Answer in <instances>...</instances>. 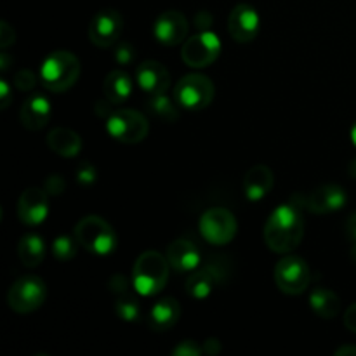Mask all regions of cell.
Segmentation results:
<instances>
[{
    "label": "cell",
    "instance_id": "obj_20",
    "mask_svg": "<svg viewBox=\"0 0 356 356\" xmlns=\"http://www.w3.org/2000/svg\"><path fill=\"white\" fill-rule=\"evenodd\" d=\"M181 316V306L174 298H163L149 309V327L155 332H165L177 323Z\"/></svg>",
    "mask_w": 356,
    "mask_h": 356
},
{
    "label": "cell",
    "instance_id": "obj_16",
    "mask_svg": "<svg viewBox=\"0 0 356 356\" xmlns=\"http://www.w3.org/2000/svg\"><path fill=\"white\" fill-rule=\"evenodd\" d=\"M136 82L139 89L148 96L163 94L170 86V73L162 63L159 61H143L136 70Z\"/></svg>",
    "mask_w": 356,
    "mask_h": 356
},
{
    "label": "cell",
    "instance_id": "obj_11",
    "mask_svg": "<svg viewBox=\"0 0 356 356\" xmlns=\"http://www.w3.org/2000/svg\"><path fill=\"white\" fill-rule=\"evenodd\" d=\"M124 31V17L115 9H103L94 14L89 23V38L96 47L108 49L118 42Z\"/></svg>",
    "mask_w": 356,
    "mask_h": 356
},
{
    "label": "cell",
    "instance_id": "obj_7",
    "mask_svg": "<svg viewBox=\"0 0 356 356\" xmlns=\"http://www.w3.org/2000/svg\"><path fill=\"white\" fill-rule=\"evenodd\" d=\"M45 298H47L45 282L35 275H24V277L17 278L7 292L9 308L19 315L33 313L35 309L44 305Z\"/></svg>",
    "mask_w": 356,
    "mask_h": 356
},
{
    "label": "cell",
    "instance_id": "obj_22",
    "mask_svg": "<svg viewBox=\"0 0 356 356\" xmlns=\"http://www.w3.org/2000/svg\"><path fill=\"white\" fill-rule=\"evenodd\" d=\"M47 146L65 159H73L82 149V138L72 129L56 127L47 134Z\"/></svg>",
    "mask_w": 356,
    "mask_h": 356
},
{
    "label": "cell",
    "instance_id": "obj_5",
    "mask_svg": "<svg viewBox=\"0 0 356 356\" xmlns=\"http://www.w3.org/2000/svg\"><path fill=\"white\" fill-rule=\"evenodd\" d=\"M106 131L117 141L124 145H138L148 136L149 122L139 111L131 108H120L108 115Z\"/></svg>",
    "mask_w": 356,
    "mask_h": 356
},
{
    "label": "cell",
    "instance_id": "obj_28",
    "mask_svg": "<svg viewBox=\"0 0 356 356\" xmlns=\"http://www.w3.org/2000/svg\"><path fill=\"white\" fill-rule=\"evenodd\" d=\"M115 312H117L118 318L125 320V322H136L141 315V306L131 292H124V294L117 296Z\"/></svg>",
    "mask_w": 356,
    "mask_h": 356
},
{
    "label": "cell",
    "instance_id": "obj_24",
    "mask_svg": "<svg viewBox=\"0 0 356 356\" xmlns=\"http://www.w3.org/2000/svg\"><path fill=\"white\" fill-rule=\"evenodd\" d=\"M309 305L320 318H336L341 312V299L336 292L325 287H315L309 294Z\"/></svg>",
    "mask_w": 356,
    "mask_h": 356
},
{
    "label": "cell",
    "instance_id": "obj_3",
    "mask_svg": "<svg viewBox=\"0 0 356 356\" xmlns=\"http://www.w3.org/2000/svg\"><path fill=\"white\" fill-rule=\"evenodd\" d=\"M82 66L79 58L70 51H54L42 61L40 82L51 92H66L79 80Z\"/></svg>",
    "mask_w": 356,
    "mask_h": 356
},
{
    "label": "cell",
    "instance_id": "obj_42",
    "mask_svg": "<svg viewBox=\"0 0 356 356\" xmlns=\"http://www.w3.org/2000/svg\"><path fill=\"white\" fill-rule=\"evenodd\" d=\"M350 174L353 177H356V160H353V162H351V165H350Z\"/></svg>",
    "mask_w": 356,
    "mask_h": 356
},
{
    "label": "cell",
    "instance_id": "obj_1",
    "mask_svg": "<svg viewBox=\"0 0 356 356\" xmlns=\"http://www.w3.org/2000/svg\"><path fill=\"white\" fill-rule=\"evenodd\" d=\"M264 242L277 254L298 249L305 236V219L296 204H282L275 209L264 225Z\"/></svg>",
    "mask_w": 356,
    "mask_h": 356
},
{
    "label": "cell",
    "instance_id": "obj_33",
    "mask_svg": "<svg viewBox=\"0 0 356 356\" xmlns=\"http://www.w3.org/2000/svg\"><path fill=\"white\" fill-rule=\"evenodd\" d=\"M14 42H16V31H14V28L7 21H2L0 23V47L6 51Z\"/></svg>",
    "mask_w": 356,
    "mask_h": 356
},
{
    "label": "cell",
    "instance_id": "obj_30",
    "mask_svg": "<svg viewBox=\"0 0 356 356\" xmlns=\"http://www.w3.org/2000/svg\"><path fill=\"white\" fill-rule=\"evenodd\" d=\"M35 83H37V76H35L33 72H30V70H19V72L14 75V86H16V89L21 90V92L31 90L35 87Z\"/></svg>",
    "mask_w": 356,
    "mask_h": 356
},
{
    "label": "cell",
    "instance_id": "obj_27",
    "mask_svg": "<svg viewBox=\"0 0 356 356\" xmlns=\"http://www.w3.org/2000/svg\"><path fill=\"white\" fill-rule=\"evenodd\" d=\"M79 240L76 236H68V235H61L52 242V256L56 257L61 263H68V261H73L79 254Z\"/></svg>",
    "mask_w": 356,
    "mask_h": 356
},
{
    "label": "cell",
    "instance_id": "obj_9",
    "mask_svg": "<svg viewBox=\"0 0 356 356\" xmlns=\"http://www.w3.org/2000/svg\"><path fill=\"white\" fill-rule=\"evenodd\" d=\"M221 54V40L214 31H200L188 37L181 49V58L190 68H207Z\"/></svg>",
    "mask_w": 356,
    "mask_h": 356
},
{
    "label": "cell",
    "instance_id": "obj_26",
    "mask_svg": "<svg viewBox=\"0 0 356 356\" xmlns=\"http://www.w3.org/2000/svg\"><path fill=\"white\" fill-rule=\"evenodd\" d=\"M148 110L152 111L153 117H156L162 122H176L179 118V110L176 103L165 94H155L148 101Z\"/></svg>",
    "mask_w": 356,
    "mask_h": 356
},
{
    "label": "cell",
    "instance_id": "obj_32",
    "mask_svg": "<svg viewBox=\"0 0 356 356\" xmlns=\"http://www.w3.org/2000/svg\"><path fill=\"white\" fill-rule=\"evenodd\" d=\"M134 58H136L134 47H132L129 42L120 44L117 47V51H115V59H117L118 65H129V63L134 61Z\"/></svg>",
    "mask_w": 356,
    "mask_h": 356
},
{
    "label": "cell",
    "instance_id": "obj_40",
    "mask_svg": "<svg viewBox=\"0 0 356 356\" xmlns=\"http://www.w3.org/2000/svg\"><path fill=\"white\" fill-rule=\"evenodd\" d=\"M336 356H356V346H341Z\"/></svg>",
    "mask_w": 356,
    "mask_h": 356
},
{
    "label": "cell",
    "instance_id": "obj_10",
    "mask_svg": "<svg viewBox=\"0 0 356 356\" xmlns=\"http://www.w3.org/2000/svg\"><path fill=\"white\" fill-rule=\"evenodd\" d=\"M238 222L232 211L225 207H214L204 212L200 218V233L205 242L212 245H226L236 236Z\"/></svg>",
    "mask_w": 356,
    "mask_h": 356
},
{
    "label": "cell",
    "instance_id": "obj_19",
    "mask_svg": "<svg viewBox=\"0 0 356 356\" xmlns=\"http://www.w3.org/2000/svg\"><path fill=\"white\" fill-rule=\"evenodd\" d=\"M275 184V176L271 169L264 163L250 167L243 177V191H245L247 200L259 202L266 197Z\"/></svg>",
    "mask_w": 356,
    "mask_h": 356
},
{
    "label": "cell",
    "instance_id": "obj_37",
    "mask_svg": "<svg viewBox=\"0 0 356 356\" xmlns=\"http://www.w3.org/2000/svg\"><path fill=\"white\" fill-rule=\"evenodd\" d=\"M344 325H346V329L350 330V332L356 334V302L351 305L350 308L346 309V313H344Z\"/></svg>",
    "mask_w": 356,
    "mask_h": 356
},
{
    "label": "cell",
    "instance_id": "obj_4",
    "mask_svg": "<svg viewBox=\"0 0 356 356\" xmlns=\"http://www.w3.org/2000/svg\"><path fill=\"white\" fill-rule=\"evenodd\" d=\"M75 236L80 245L94 256H110L117 249L113 228L99 216H86L75 226Z\"/></svg>",
    "mask_w": 356,
    "mask_h": 356
},
{
    "label": "cell",
    "instance_id": "obj_18",
    "mask_svg": "<svg viewBox=\"0 0 356 356\" xmlns=\"http://www.w3.org/2000/svg\"><path fill=\"white\" fill-rule=\"evenodd\" d=\"M51 103L44 94H31L24 99L23 106H21L19 118L21 124L28 131H40L49 124L51 118Z\"/></svg>",
    "mask_w": 356,
    "mask_h": 356
},
{
    "label": "cell",
    "instance_id": "obj_15",
    "mask_svg": "<svg viewBox=\"0 0 356 356\" xmlns=\"http://www.w3.org/2000/svg\"><path fill=\"white\" fill-rule=\"evenodd\" d=\"M348 202V195L339 184H323L315 188L306 197V207L313 214H330L343 209Z\"/></svg>",
    "mask_w": 356,
    "mask_h": 356
},
{
    "label": "cell",
    "instance_id": "obj_39",
    "mask_svg": "<svg viewBox=\"0 0 356 356\" xmlns=\"http://www.w3.org/2000/svg\"><path fill=\"white\" fill-rule=\"evenodd\" d=\"M221 350H222L221 343H219L218 339H214V337H211V339L205 341L204 353H207V355H211V356H216Z\"/></svg>",
    "mask_w": 356,
    "mask_h": 356
},
{
    "label": "cell",
    "instance_id": "obj_25",
    "mask_svg": "<svg viewBox=\"0 0 356 356\" xmlns=\"http://www.w3.org/2000/svg\"><path fill=\"white\" fill-rule=\"evenodd\" d=\"M17 256L23 266L37 268L40 266L45 257V242L37 233H28L17 243Z\"/></svg>",
    "mask_w": 356,
    "mask_h": 356
},
{
    "label": "cell",
    "instance_id": "obj_35",
    "mask_svg": "<svg viewBox=\"0 0 356 356\" xmlns=\"http://www.w3.org/2000/svg\"><path fill=\"white\" fill-rule=\"evenodd\" d=\"M108 285H110V291L113 292L115 296L118 294H124V292H129V284H127V278L124 275L117 273L108 280Z\"/></svg>",
    "mask_w": 356,
    "mask_h": 356
},
{
    "label": "cell",
    "instance_id": "obj_34",
    "mask_svg": "<svg viewBox=\"0 0 356 356\" xmlns=\"http://www.w3.org/2000/svg\"><path fill=\"white\" fill-rule=\"evenodd\" d=\"M44 190L47 191L49 195H61L63 190H65V179H63L59 174H51V176L45 179Z\"/></svg>",
    "mask_w": 356,
    "mask_h": 356
},
{
    "label": "cell",
    "instance_id": "obj_23",
    "mask_svg": "<svg viewBox=\"0 0 356 356\" xmlns=\"http://www.w3.org/2000/svg\"><path fill=\"white\" fill-rule=\"evenodd\" d=\"M104 97L110 104H124L132 94V80L124 70H113L103 82Z\"/></svg>",
    "mask_w": 356,
    "mask_h": 356
},
{
    "label": "cell",
    "instance_id": "obj_36",
    "mask_svg": "<svg viewBox=\"0 0 356 356\" xmlns=\"http://www.w3.org/2000/svg\"><path fill=\"white\" fill-rule=\"evenodd\" d=\"M346 235L348 238H350L351 242V256H353V259H356V212L355 214L350 216V219H348L346 222Z\"/></svg>",
    "mask_w": 356,
    "mask_h": 356
},
{
    "label": "cell",
    "instance_id": "obj_29",
    "mask_svg": "<svg viewBox=\"0 0 356 356\" xmlns=\"http://www.w3.org/2000/svg\"><path fill=\"white\" fill-rule=\"evenodd\" d=\"M76 183L80 186H92L94 183L97 181V170L92 163L89 162H82L79 167H76Z\"/></svg>",
    "mask_w": 356,
    "mask_h": 356
},
{
    "label": "cell",
    "instance_id": "obj_41",
    "mask_svg": "<svg viewBox=\"0 0 356 356\" xmlns=\"http://www.w3.org/2000/svg\"><path fill=\"white\" fill-rule=\"evenodd\" d=\"M351 141H353V145L356 146V122L353 124V127H351Z\"/></svg>",
    "mask_w": 356,
    "mask_h": 356
},
{
    "label": "cell",
    "instance_id": "obj_13",
    "mask_svg": "<svg viewBox=\"0 0 356 356\" xmlns=\"http://www.w3.org/2000/svg\"><path fill=\"white\" fill-rule=\"evenodd\" d=\"M188 30H190V24H188L186 16L174 9L162 13L153 23L155 38L160 44L169 45V47H174V45L186 40Z\"/></svg>",
    "mask_w": 356,
    "mask_h": 356
},
{
    "label": "cell",
    "instance_id": "obj_38",
    "mask_svg": "<svg viewBox=\"0 0 356 356\" xmlns=\"http://www.w3.org/2000/svg\"><path fill=\"white\" fill-rule=\"evenodd\" d=\"M9 101H10V87L9 83H7V80L2 79L0 80V104H2L3 110L9 106Z\"/></svg>",
    "mask_w": 356,
    "mask_h": 356
},
{
    "label": "cell",
    "instance_id": "obj_31",
    "mask_svg": "<svg viewBox=\"0 0 356 356\" xmlns=\"http://www.w3.org/2000/svg\"><path fill=\"white\" fill-rule=\"evenodd\" d=\"M174 356H202L204 355V346L197 343V341H183L177 344L172 351Z\"/></svg>",
    "mask_w": 356,
    "mask_h": 356
},
{
    "label": "cell",
    "instance_id": "obj_6",
    "mask_svg": "<svg viewBox=\"0 0 356 356\" xmlns=\"http://www.w3.org/2000/svg\"><path fill=\"white\" fill-rule=\"evenodd\" d=\"M216 96V87L209 76L191 73L183 76L174 87V99L179 106L190 111L205 110Z\"/></svg>",
    "mask_w": 356,
    "mask_h": 356
},
{
    "label": "cell",
    "instance_id": "obj_14",
    "mask_svg": "<svg viewBox=\"0 0 356 356\" xmlns=\"http://www.w3.org/2000/svg\"><path fill=\"white\" fill-rule=\"evenodd\" d=\"M49 193L42 188H26L17 200V218L23 225L38 226L49 214Z\"/></svg>",
    "mask_w": 356,
    "mask_h": 356
},
{
    "label": "cell",
    "instance_id": "obj_21",
    "mask_svg": "<svg viewBox=\"0 0 356 356\" xmlns=\"http://www.w3.org/2000/svg\"><path fill=\"white\" fill-rule=\"evenodd\" d=\"M219 271L214 266H205L202 270L191 271V275L186 280V292L190 298L204 301L214 292V289L219 284Z\"/></svg>",
    "mask_w": 356,
    "mask_h": 356
},
{
    "label": "cell",
    "instance_id": "obj_12",
    "mask_svg": "<svg viewBox=\"0 0 356 356\" xmlns=\"http://www.w3.org/2000/svg\"><path fill=\"white\" fill-rule=\"evenodd\" d=\"M261 28V17L250 3H238L233 7L228 17V31L233 40L240 44L252 42Z\"/></svg>",
    "mask_w": 356,
    "mask_h": 356
},
{
    "label": "cell",
    "instance_id": "obj_8",
    "mask_svg": "<svg viewBox=\"0 0 356 356\" xmlns=\"http://www.w3.org/2000/svg\"><path fill=\"white\" fill-rule=\"evenodd\" d=\"M275 284L278 291L287 296H299L309 287L312 273L309 266L302 257L285 256L275 264Z\"/></svg>",
    "mask_w": 356,
    "mask_h": 356
},
{
    "label": "cell",
    "instance_id": "obj_2",
    "mask_svg": "<svg viewBox=\"0 0 356 356\" xmlns=\"http://www.w3.org/2000/svg\"><path fill=\"white\" fill-rule=\"evenodd\" d=\"M169 261L156 250H146L132 268V287L139 296L152 298L160 294L169 282Z\"/></svg>",
    "mask_w": 356,
    "mask_h": 356
},
{
    "label": "cell",
    "instance_id": "obj_17",
    "mask_svg": "<svg viewBox=\"0 0 356 356\" xmlns=\"http://www.w3.org/2000/svg\"><path fill=\"white\" fill-rule=\"evenodd\" d=\"M200 249L188 238H177L167 249V261L177 273H191L200 264Z\"/></svg>",
    "mask_w": 356,
    "mask_h": 356
}]
</instances>
